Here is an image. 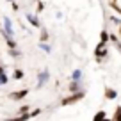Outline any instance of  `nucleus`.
Here are the masks:
<instances>
[{
    "mask_svg": "<svg viewBox=\"0 0 121 121\" xmlns=\"http://www.w3.org/2000/svg\"><path fill=\"white\" fill-rule=\"evenodd\" d=\"M14 77H16V78H22L23 73H22V71H16V73H14Z\"/></svg>",
    "mask_w": 121,
    "mask_h": 121,
    "instance_id": "nucleus-16",
    "label": "nucleus"
},
{
    "mask_svg": "<svg viewBox=\"0 0 121 121\" xmlns=\"http://www.w3.org/2000/svg\"><path fill=\"white\" fill-rule=\"evenodd\" d=\"M9 82V78H7V75H5V71H4V68L0 66V86H5V84Z\"/></svg>",
    "mask_w": 121,
    "mask_h": 121,
    "instance_id": "nucleus-4",
    "label": "nucleus"
},
{
    "mask_svg": "<svg viewBox=\"0 0 121 121\" xmlns=\"http://www.w3.org/2000/svg\"><path fill=\"white\" fill-rule=\"evenodd\" d=\"M84 96V93H77L75 96H71V98H64L62 100V105H69V103H73V102H77V100H80Z\"/></svg>",
    "mask_w": 121,
    "mask_h": 121,
    "instance_id": "nucleus-2",
    "label": "nucleus"
},
{
    "mask_svg": "<svg viewBox=\"0 0 121 121\" xmlns=\"http://www.w3.org/2000/svg\"><path fill=\"white\" fill-rule=\"evenodd\" d=\"M117 112H116V116H114V119H117V121H121V107H117Z\"/></svg>",
    "mask_w": 121,
    "mask_h": 121,
    "instance_id": "nucleus-11",
    "label": "nucleus"
},
{
    "mask_svg": "<svg viewBox=\"0 0 121 121\" xmlns=\"http://www.w3.org/2000/svg\"><path fill=\"white\" fill-rule=\"evenodd\" d=\"M103 117H105V112H98L95 116V119H103Z\"/></svg>",
    "mask_w": 121,
    "mask_h": 121,
    "instance_id": "nucleus-12",
    "label": "nucleus"
},
{
    "mask_svg": "<svg viewBox=\"0 0 121 121\" xmlns=\"http://www.w3.org/2000/svg\"><path fill=\"white\" fill-rule=\"evenodd\" d=\"M39 46H41V48L45 50V52H50V46H46V45H41V43H39Z\"/></svg>",
    "mask_w": 121,
    "mask_h": 121,
    "instance_id": "nucleus-15",
    "label": "nucleus"
},
{
    "mask_svg": "<svg viewBox=\"0 0 121 121\" xmlns=\"http://www.w3.org/2000/svg\"><path fill=\"white\" fill-rule=\"evenodd\" d=\"M11 55H13V57H20V52H16L14 48H11Z\"/></svg>",
    "mask_w": 121,
    "mask_h": 121,
    "instance_id": "nucleus-13",
    "label": "nucleus"
},
{
    "mask_svg": "<svg viewBox=\"0 0 121 121\" xmlns=\"http://www.w3.org/2000/svg\"><path fill=\"white\" fill-rule=\"evenodd\" d=\"M9 2H14V0H9Z\"/></svg>",
    "mask_w": 121,
    "mask_h": 121,
    "instance_id": "nucleus-17",
    "label": "nucleus"
},
{
    "mask_svg": "<svg viewBox=\"0 0 121 121\" xmlns=\"http://www.w3.org/2000/svg\"><path fill=\"white\" fill-rule=\"evenodd\" d=\"M7 45H9V48H14V46H16V43L11 39V36H7Z\"/></svg>",
    "mask_w": 121,
    "mask_h": 121,
    "instance_id": "nucleus-9",
    "label": "nucleus"
},
{
    "mask_svg": "<svg viewBox=\"0 0 121 121\" xmlns=\"http://www.w3.org/2000/svg\"><path fill=\"white\" fill-rule=\"evenodd\" d=\"M4 23H5V36H13V27H11V20H9V18H4Z\"/></svg>",
    "mask_w": 121,
    "mask_h": 121,
    "instance_id": "nucleus-3",
    "label": "nucleus"
},
{
    "mask_svg": "<svg viewBox=\"0 0 121 121\" xmlns=\"http://www.w3.org/2000/svg\"><path fill=\"white\" fill-rule=\"evenodd\" d=\"M105 95H107V98H109V100H114V98L117 96V93H116L114 89H107V91H105Z\"/></svg>",
    "mask_w": 121,
    "mask_h": 121,
    "instance_id": "nucleus-6",
    "label": "nucleus"
},
{
    "mask_svg": "<svg viewBox=\"0 0 121 121\" xmlns=\"http://www.w3.org/2000/svg\"><path fill=\"white\" fill-rule=\"evenodd\" d=\"M80 77H82V71H80V69H75L73 75H71V78L73 80H80Z\"/></svg>",
    "mask_w": 121,
    "mask_h": 121,
    "instance_id": "nucleus-8",
    "label": "nucleus"
},
{
    "mask_svg": "<svg viewBox=\"0 0 121 121\" xmlns=\"http://www.w3.org/2000/svg\"><path fill=\"white\" fill-rule=\"evenodd\" d=\"M27 93H29V89H22V91H16V93H11V98L13 100H22L23 96H27Z\"/></svg>",
    "mask_w": 121,
    "mask_h": 121,
    "instance_id": "nucleus-1",
    "label": "nucleus"
},
{
    "mask_svg": "<svg viewBox=\"0 0 121 121\" xmlns=\"http://www.w3.org/2000/svg\"><path fill=\"white\" fill-rule=\"evenodd\" d=\"M107 41H109V34L103 30V32H102V43H107Z\"/></svg>",
    "mask_w": 121,
    "mask_h": 121,
    "instance_id": "nucleus-10",
    "label": "nucleus"
},
{
    "mask_svg": "<svg viewBox=\"0 0 121 121\" xmlns=\"http://www.w3.org/2000/svg\"><path fill=\"white\" fill-rule=\"evenodd\" d=\"M27 20H29V22L32 23L34 27H39V22H38V18H36V16H32V14H27Z\"/></svg>",
    "mask_w": 121,
    "mask_h": 121,
    "instance_id": "nucleus-7",
    "label": "nucleus"
},
{
    "mask_svg": "<svg viewBox=\"0 0 121 121\" xmlns=\"http://www.w3.org/2000/svg\"><path fill=\"white\" fill-rule=\"evenodd\" d=\"M46 80H48V71H46V69H45V71H43V73H41V75H39V84H38V86H39V87H41V86H43V84H45V82H46Z\"/></svg>",
    "mask_w": 121,
    "mask_h": 121,
    "instance_id": "nucleus-5",
    "label": "nucleus"
},
{
    "mask_svg": "<svg viewBox=\"0 0 121 121\" xmlns=\"http://www.w3.org/2000/svg\"><path fill=\"white\" fill-rule=\"evenodd\" d=\"M77 82H78V80H77ZM77 82H75V84H71V86H69V89H71V91H77V89H78V86H77Z\"/></svg>",
    "mask_w": 121,
    "mask_h": 121,
    "instance_id": "nucleus-14",
    "label": "nucleus"
}]
</instances>
